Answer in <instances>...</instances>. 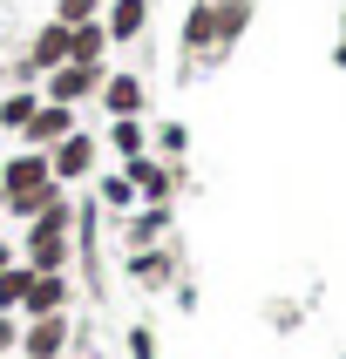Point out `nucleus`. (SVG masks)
<instances>
[{
    "label": "nucleus",
    "mask_w": 346,
    "mask_h": 359,
    "mask_svg": "<svg viewBox=\"0 0 346 359\" xmlns=\"http://www.w3.org/2000/svg\"><path fill=\"white\" fill-rule=\"evenodd\" d=\"M75 258V210L55 203V210H41L27 224V244H20V264H34V271H68Z\"/></svg>",
    "instance_id": "f257e3e1"
},
{
    "label": "nucleus",
    "mask_w": 346,
    "mask_h": 359,
    "mask_svg": "<svg viewBox=\"0 0 346 359\" xmlns=\"http://www.w3.org/2000/svg\"><path fill=\"white\" fill-rule=\"evenodd\" d=\"M48 183H55V163H48V149H20V156L0 170V203L34 197V190H48Z\"/></svg>",
    "instance_id": "f03ea898"
},
{
    "label": "nucleus",
    "mask_w": 346,
    "mask_h": 359,
    "mask_svg": "<svg viewBox=\"0 0 346 359\" xmlns=\"http://www.w3.org/2000/svg\"><path fill=\"white\" fill-rule=\"evenodd\" d=\"M102 68H88V61H61V68H48V81H41V88H48V102H68V109H75L81 95H95L102 88Z\"/></svg>",
    "instance_id": "7ed1b4c3"
},
{
    "label": "nucleus",
    "mask_w": 346,
    "mask_h": 359,
    "mask_svg": "<svg viewBox=\"0 0 346 359\" xmlns=\"http://www.w3.org/2000/svg\"><path fill=\"white\" fill-rule=\"evenodd\" d=\"M20 136H27V149H55L61 136H75V109H68V102H41Z\"/></svg>",
    "instance_id": "20e7f679"
},
{
    "label": "nucleus",
    "mask_w": 346,
    "mask_h": 359,
    "mask_svg": "<svg viewBox=\"0 0 346 359\" xmlns=\"http://www.w3.org/2000/svg\"><path fill=\"white\" fill-rule=\"evenodd\" d=\"M20 353H27V359H61V353H68V312H55V319H27V325H20Z\"/></svg>",
    "instance_id": "39448f33"
},
{
    "label": "nucleus",
    "mask_w": 346,
    "mask_h": 359,
    "mask_svg": "<svg viewBox=\"0 0 346 359\" xmlns=\"http://www.w3.org/2000/svg\"><path fill=\"white\" fill-rule=\"evenodd\" d=\"M68 299H75V285H68V271H34V292H27V319H55V312H68Z\"/></svg>",
    "instance_id": "423d86ee"
},
{
    "label": "nucleus",
    "mask_w": 346,
    "mask_h": 359,
    "mask_svg": "<svg viewBox=\"0 0 346 359\" xmlns=\"http://www.w3.org/2000/svg\"><path fill=\"white\" fill-rule=\"evenodd\" d=\"M48 163H55V183H75V177H88L95 170V136H61L55 149H48Z\"/></svg>",
    "instance_id": "0eeeda50"
},
{
    "label": "nucleus",
    "mask_w": 346,
    "mask_h": 359,
    "mask_svg": "<svg viewBox=\"0 0 346 359\" xmlns=\"http://www.w3.org/2000/svg\"><path fill=\"white\" fill-rule=\"evenodd\" d=\"M122 177L136 183V197H149V203H170V190H177V170L170 163H149V156H136Z\"/></svg>",
    "instance_id": "6e6552de"
},
{
    "label": "nucleus",
    "mask_w": 346,
    "mask_h": 359,
    "mask_svg": "<svg viewBox=\"0 0 346 359\" xmlns=\"http://www.w3.org/2000/svg\"><path fill=\"white\" fill-rule=\"evenodd\" d=\"M68 41H75V27H68V20H48L34 34V48H27V68H61V61H68Z\"/></svg>",
    "instance_id": "1a4fd4ad"
},
{
    "label": "nucleus",
    "mask_w": 346,
    "mask_h": 359,
    "mask_svg": "<svg viewBox=\"0 0 346 359\" xmlns=\"http://www.w3.org/2000/svg\"><path fill=\"white\" fill-rule=\"evenodd\" d=\"M142 20H149V0H109V41H136L142 34Z\"/></svg>",
    "instance_id": "9d476101"
},
{
    "label": "nucleus",
    "mask_w": 346,
    "mask_h": 359,
    "mask_svg": "<svg viewBox=\"0 0 346 359\" xmlns=\"http://www.w3.org/2000/svg\"><path fill=\"white\" fill-rule=\"evenodd\" d=\"M102 48H109V27H102V20H75L68 61H88V68H102Z\"/></svg>",
    "instance_id": "9b49d317"
},
{
    "label": "nucleus",
    "mask_w": 346,
    "mask_h": 359,
    "mask_svg": "<svg viewBox=\"0 0 346 359\" xmlns=\"http://www.w3.org/2000/svg\"><path fill=\"white\" fill-rule=\"evenodd\" d=\"M27 292H34V264H7V271H0V312H20V305H27Z\"/></svg>",
    "instance_id": "f8f14e48"
},
{
    "label": "nucleus",
    "mask_w": 346,
    "mask_h": 359,
    "mask_svg": "<svg viewBox=\"0 0 346 359\" xmlns=\"http://www.w3.org/2000/svg\"><path fill=\"white\" fill-rule=\"evenodd\" d=\"M102 102H109V116H136V109H142V81L136 75H109Z\"/></svg>",
    "instance_id": "ddd939ff"
},
{
    "label": "nucleus",
    "mask_w": 346,
    "mask_h": 359,
    "mask_svg": "<svg viewBox=\"0 0 346 359\" xmlns=\"http://www.w3.org/2000/svg\"><path fill=\"white\" fill-rule=\"evenodd\" d=\"M109 142H116L122 156L136 163V156H142V142H149V136H142V122H136V116H116V122H109Z\"/></svg>",
    "instance_id": "4468645a"
},
{
    "label": "nucleus",
    "mask_w": 346,
    "mask_h": 359,
    "mask_svg": "<svg viewBox=\"0 0 346 359\" xmlns=\"http://www.w3.org/2000/svg\"><path fill=\"white\" fill-rule=\"evenodd\" d=\"M41 102H34V88H14V95H0V122L7 129H27V116H34Z\"/></svg>",
    "instance_id": "2eb2a0df"
},
{
    "label": "nucleus",
    "mask_w": 346,
    "mask_h": 359,
    "mask_svg": "<svg viewBox=\"0 0 346 359\" xmlns=\"http://www.w3.org/2000/svg\"><path fill=\"white\" fill-rule=\"evenodd\" d=\"M163 224H170V203H149V210H142V217L129 224V244H149V238L163 231Z\"/></svg>",
    "instance_id": "dca6fc26"
},
{
    "label": "nucleus",
    "mask_w": 346,
    "mask_h": 359,
    "mask_svg": "<svg viewBox=\"0 0 346 359\" xmlns=\"http://www.w3.org/2000/svg\"><path fill=\"white\" fill-rule=\"evenodd\" d=\"M102 203H109V210H129V203H136V183H129V177H109V183H102Z\"/></svg>",
    "instance_id": "f3484780"
},
{
    "label": "nucleus",
    "mask_w": 346,
    "mask_h": 359,
    "mask_svg": "<svg viewBox=\"0 0 346 359\" xmlns=\"http://www.w3.org/2000/svg\"><path fill=\"white\" fill-rule=\"evenodd\" d=\"M102 14V0H55V20H68V27H75V20H95Z\"/></svg>",
    "instance_id": "a211bd4d"
},
{
    "label": "nucleus",
    "mask_w": 346,
    "mask_h": 359,
    "mask_svg": "<svg viewBox=\"0 0 346 359\" xmlns=\"http://www.w3.org/2000/svg\"><path fill=\"white\" fill-rule=\"evenodd\" d=\"M129 271H136L142 285H163V278H170V258H157V251H142V258L129 264Z\"/></svg>",
    "instance_id": "6ab92c4d"
},
{
    "label": "nucleus",
    "mask_w": 346,
    "mask_h": 359,
    "mask_svg": "<svg viewBox=\"0 0 346 359\" xmlns=\"http://www.w3.org/2000/svg\"><path fill=\"white\" fill-rule=\"evenodd\" d=\"M129 359H157V339H149V325H129Z\"/></svg>",
    "instance_id": "aec40b11"
},
{
    "label": "nucleus",
    "mask_w": 346,
    "mask_h": 359,
    "mask_svg": "<svg viewBox=\"0 0 346 359\" xmlns=\"http://www.w3.org/2000/svg\"><path fill=\"white\" fill-rule=\"evenodd\" d=\"M20 346V325H14V312H0V353H14Z\"/></svg>",
    "instance_id": "412c9836"
},
{
    "label": "nucleus",
    "mask_w": 346,
    "mask_h": 359,
    "mask_svg": "<svg viewBox=\"0 0 346 359\" xmlns=\"http://www.w3.org/2000/svg\"><path fill=\"white\" fill-rule=\"evenodd\" d=\"M7 264H14V244H0V271H7Z\"/></svg>",
    "instance_id": "4be33fe9"
},
{
    "label": "nucleus",
    "mask_w": 346,
    "mask_h": 359,
    "mask_svg": "<svg viewBox=\"0 0 346 359\" xmlns=\"http://www.w3.org/2000/svg\"><path fill=\"white\" fill-rule=\"evenodd\" d=\"M340 27H346V20H340ZM340 61H346V34H340Z\"/></svg>",
    "instance_id": "5701e85b"
}]
</instances>
